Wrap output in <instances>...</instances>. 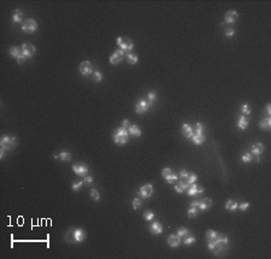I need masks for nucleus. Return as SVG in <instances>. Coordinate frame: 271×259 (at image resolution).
Returning a JSON list of instances; mask_svg holds the SVG:
<instances>
[{"label": "nucleus", "mask_w": 271, "mask_h": 259, "mask_svg": "<svg viewBox=\"0 0 271 259\" xmlns=\"http://www.w3.org/2000/svg\"><path fill=\"white\" fill-rule=\"evenodd\" d=\"M182 241H183L184 245H192V243H194V242L197 241V239H195L192 234H189L188 236H186L184 239H182Z\"/></svg>", "instance_id": "obj_30"}, {"label": "nucleus", "mask_w": 271, "mask_h": 259, "mask_svg": "<svg viewBox=\"0 0 271 259\" xmlns=\"http://www.w3.org/2000/svg\"><path fill=\"white\" fill-rule=\"evenodd\" d=\"M26 60H27V58H26L23 54H21V56L17 58V63H18V64H24Z\"/></svg>", "instance_id": "obj_47"}, {"label": "nucleus", "mask_w": 271, "mask_h": 259, "mask_svg": "<svg viewBox=\"0 0 271 259\" xmlns=\"http://www.w3.org/2000/svg\"><path fill=\"white\" fill-rule=\"evenodd\" d=\"M190 233H189V230L188 229H186V228H181V229H178L177 230V235L181 237V239H184L186 236H188Z\"/></svg>", "instance_id": "obj_32"}, {"label": "nucleus", "mask_w": 271, "mask_h": 259, "mask_svg": "<svg viewBox=\"0 0 271 259\" xmlns=\"http://www.w3.org/2000/svg\"><path fill=\"white\" fill-rule=\"evenodd\" d=\"M204 189L203 187H200V186H197L195 183H193V185H190L189 187H188V189H187V194L188 195H190V196H197V195H199V194H201L203 193Z\"/></svg>", "instance_id": "obj_14"}, {"label": "nucleus", "mask_w": 271, "mask_h": 259, "mask_svg": "<svg viewBox=\"0 0 271 259\" xmlns=\"http://www.w3.org/2000/svg\"><path fill=\"white\" fill-rule=\"evenodd\" d=\"M241 112H242L243 116H247V115L251 113V107H249L247 104H243V105L241 106Z\"/></svg>", "instance_id": "obj_39"}, {"label": "nucleus", "mask_w": 271, "mask_h": 259, "mask_svg": "<svg viewBox=\"0 0 271 259\" xmlns=\"http://www.w3.org/2000/svg\"><path fill=\"white\" fill-rule=\"evenodd\" d=\"M189 186H190V185H188L187 182H184L183 180H181V181L175 186V191H176L177 193H184V192H187V189H188Z\"/></svg>", "instance_id": "obj_17"}, {"label": "nucleus", "mask_w": 271, "mask_h": 259, "mask_svg": "<svg viewBox=\"0 0 271 259\" xmlns=\"http://www.w3.org/2000/svg\"><path fill=\"white\" fill-rule=\"evenodd\" d=\"M5 151H6V150H5V148H2V147H1V151H0V158H1V159H2V158H4V153H5Z\"/></svg>", "instance_id": "obj_53"}, {"label": "nucleus", "mask_w": 271, "mask_h": 259, "mask_svg": "<svg viewBox=\"0 0 271 259\" xmlns=\"http://www.w3.org/2000/svg\"><path fill=\"white\" fill-rule=\"evenodd\" d=\"M125 57H127V59H128V63L132 65L136 64L137 62H139V57L135 56V54H133V53H125Z\"/></svg>", "instance_id": "obj_29"}, {"label": "nucleus", "mask_w": 271, "mask_h": 259, "mask_svg": "<svg viewBox=\"0 0 271 259\" xmlns=\"http://www.w3.org/2000/svg\"><path fill=\"white\" fill-rule=\"evenodd\" d=\"M152 193H153V186H152L151 183L143 185L142 187H140V189H139V192H137V194L140 195L141 198H143V199L149 198V196L152 195Z\"/></svg>", "instance_id": "obj_11"}, {"label": "nucleus", "mask_w": 271, "mask_h": 259, "mask_svg": "<svg viewBox=\"0 0 271 259\" xmlns=\"http://www.w3.org/2000/svg\"><path fill=\"white\" fill-rule=\"evenodd\" d=\"M266 113H268V116H270L271 115V105L270 104L266 105Z\"/></svg>", "instance_id": "obj_52"}, {"label": "nucleus", "mask_w": 271, "mask_h": 259, "mask_svg": "<svg viewBox=\"0 0 271 259\" xmlns=\"http://www.w3.org/2000/svg\"><path fill=\"white\" fill-rule=\"evenodd\" d=\"M22 54L28 59V58H32L33 56L35 54V52H36V48H35V46L33 43H30V42H24L23 45H22Z\"/></svg>", "instance_id": "obj_8"}, {"label": "nucleus", "mask_w": 271, "mask_h": 259, "mask_svg": "<svg viewBox=\"0 0 271 259\" xmlns=\"http://www.w3.org/2000/svg\"><path fill=\"white\" fill-rule=\"evenodd\" d=\"M187 175H188V171H186V170H181V171H180V177H181V178H186Z\"/></svg>", "instance_id": "obj_50"}, {"label": "nucleus", "mask_w": 271, "mask_h": 259, "mask_svg": "<svg viewBox=\"0 0 271 259\" xmlns=\"http://www.w3.org/2000/svg\"><path fill=\"white\" fill-rule=\"evenodd\" d=\"M12 19H13V22H16V23H21V22L23 21V12H22V10L16 9L15 12H13Z\"/></svg>", "instance_id": "obj_23"}, {"label": "nucleus", "mask_w": 271, "mask_h": 259, "mask_svg": "<svg viewBox=\"0 0 271 259\" xmlns=\"http://www.w3.org/2000/svg\"><path fill=\"white\" fill-rule=\"evenodd\" d=\"M182 134L186 136V137H188V139H192V136L194 135V133H193V127L192 126H189V124H183L182 126Z\"/></svg>", "instance_id": "obj_20"}, {"label": "nucleus", "mask_w": 271, "mask_h": 259, "mask_svg": "<svg viewBox=\"0 0 271 259\" xmlns=\"http://www.w3.org/2000/svg\"><path fill=\"white\" fill-rule=\"evenodd\" d=\"M170 174H172V171H171V169H170V167H164V169H163V171H162V176H163L164 178H166Z\"/></svg>", "instance_id": "obj_44"}, {"label": "nucleus", "mask_w": 271, "mask_h": 259, "mask_svg": "<svg viewBox=\"0 0 271 259\" xmlns=\"http://www.w3.org/2000/svg\"><path fill=\"white\" fill-rule=\"evenodd\" d=\"M83 182H84V183H92V182H93V177H92V176H86V177L83 178Z\"/></svg>", "instance_id": "obj_48"}, {"label": "nucleus", "mask_w": 271, "mask_h": 259, "mask_svg": "<svg viewBox=\"0 0 271 259\" xmlns=\"http://www.w3.org/2000/svg\"><path fill=\"white\" fill-rule=\"evenodd\" d=\"M143 218H145L146 221H152V219L154 218V213H153V211H151V210L145 211V213H143Z\"/></svg>", "instance_id": "obj_35"}, {"label": "nucleus", "mask_w": 271, "mask_h": 259, "mask_svg": "<svg viewBox=\"0 0 271 259\" xmlns=\"http://www.w3.org/2000/svg\"><path fill=\"white\" fill-rule=\"evenodd\" d=\"M0 146L2 148H5L6 151H12L16 148L17 146V141H16V137L13 136H9V135H5L1 137L0 140Z\"/></svg>", "instance_id": "obj_5"}, {"label": "nucleus", "mask_w": 271, "mask_h": 259, "mask_svg": "<svg viewBox=\"0 0 271 259\" xmlns=\"http://www.w3.org/2000/svg\"><path fill=\"white\" fill-rule=\"evenodd\" d=\"M130 124H129V121L128 119H124L123 121V123H122V127H124V128H127V127H129Z\"/></svg>", "instance_id": "obj_51"}, {"label": "nucleus", "mask_w": 271, "mask_h": 259, "mask_svg": "<svg viewBox=\"0 0 271 259\" xmlns=\"http://www.w3.org/2000/svg\"><path fill=\"white\" fill-rule=\"evenodd\" d=\"M141 206H142V200L140 198H135L133 200V209L134 210H139Z\"/></svg>", "instance_id": "obj_37"}, {"label": "nucleus", "mask_w": 271, "mask_h": 259, "mask_svg": "<svg viewBox=\"0 0 271 259\" xmlns=\"http://www.w3.org/2000/svg\"><path fill=\"white\" fill-rule=\"evenodd\" d=\"M198 216V207H192L188 210V217L189 218H195Z\"/></svg>", "instance_id": "obj_33"}, {"label": "nucleus", "mask_w": 271, "mask_h": 259, "mask_svg": "<svg viewBox=\"0 0 271 259\" xmlns=\"http://www.w3.org/2000/svg\"><path fill=\"white\" fill-rule=\"evenodd\" d=\"M72 170H74V172H75L76 175H78V176L82 177V178H84L86 176H88V172H89L88 166L84 165V164H75V165L72 166Z\"/></svg>", "instance_id": "obj_9"}, {"label": "nucleus", "mask_w": 271, "mask_h": 259, "mask_svg": "<svg viewBox=\"0 0 271 259\" xmlns=\"http://www.w3.org/2000/svg\"><path fill=\"white\" fill-rule=\"evenodd\" d=\"M149 230H151V233L152 234H156V235H158V234H162L163 233V226L159 223V222H153L152 224H151V227H149Z\"/></svg>", "instance_id": "obj_19"}, {"label": "nucleus", "mask_w": 271, "mask_h": 259, "mask_svg": "<svg viewBox=\"0 0 271 259\" xmlns=\"http://www.w3.org/2000/svg\"><path fill=\"white\" fill-rule=\"evenodd\" d=\"M252 159H253V156H252V153H245V154L242 156V158H241V161H242L243 163L252 162Z\"/></svg>", "instance_id": "obj_41"}, {"label": "nucleus", "mask_w": 271, "mask_h": 259, "mask_svg": "<svg viewBox=\"0 0 271 259\" xmlns=\"http://www.w3.org/2000/svg\"><path fill=\"white\" fill-rule=\"evenodd\" d=\"M86 239V231L81 228L69 229L65 234V240L71 243H80Z\"/></svg>", "instance_id": "obj_2"}, {"label": "nucleus", "mask_w": 271, "mask_h": 259, "mask_svg": "<svg viewBox=\"0 0 271 259\" xmlns=\"http://www.w3.org/2000/svg\"><path fill=\"white\" fill-rule=\"evenodd\" d=\"M124 56H125V52H123L122 50H117V51H115L112 54H111V57H110V64L112 65H116L118 64V63H121L122 62V59L124 58Z\"/></svg>", "instance_id": "obj_10"}, {"label": "nucleus", "mask_w": 271, "mask_h": 259, "mask_svg": "<svg viewBox=\"0 0 271 259\" xmlns=\"http://www.w3.org/2000/svg\"><path fill=\"white\" fill-rule=\"evenodd\" d=\"M181 242H182V239L176 234H172V235H170L169 237H168V243H169L170 247H172V248H176V247H178L180 245H181Z\"/></svg>", "instance_id": "obj_15"}, {"label": "nucleus", "mask_w": 271, "mask_h": 259, "mask_svg": "<svg viewBox=\"0 0 271 259\" xmlns=\"http://www.w3.org/2000/svg\"><path fill=\"white\" fill-rule=\"evenodd\" d=\"M184 182H187L188 185H193V183H195L197 182V180H198V176L195 175V174H190V172H188V175H187V177L186 178H182Z\"/></svg>", "instance_id": "obj_27"}, {"label": "nucleus", "mask_w": 271, "mask_h": 259, "mask_svg": "<svg viewBox=\"0 0 271 259\" xmlns=\"http://www.w3.org/2000/svg\"><path fill=\"white\" fill-rule=\"evenodd\" d=\"M128 133H129V135H132V136L139 137V136L141 135V129H140L137 126H135V124H132V126L128 127Z\"/></svg>", "instance_id": "obj_21"}, {"label": "nucleus", "mask_w": 271, "mask_h": 259, "mask_svg": "<svg viewBox=\"0 0 271 259\" xmlns=\"http://www.w3.org/2000/svg\"><path fill=\"white\" fill-rule=\"evenodd\" d=\"M248 207H249V202H242V204L238 205V209L242 210V211H246Z\"/></svg>", "instance_id": "obj_45"}, {"label": "nucleus", "mask_w": 271, "mask_h": 259, "mask_svg": "<svg viewBox=\"0 0 271 259\" xmlns=\"http://www.w3.org/2000/svg\"><path fill=\"white\" fill-rule=\"evenodd\" d=\"M113 140H115V143L118 145V146L125 145L129 141V133H128V129L124 128V127L118 128V129L116 130L115 135H113Z\"/></svg>", "instance_id": "obj_3"}, {"label": "nucleus", "mask_w": 271, "mask_h": 259, "mask_svg": "<svg viewBox=\"0 0 271 259\" xmlns=\"http://www.w3.org/2000/svg\"><path fill=\"white\" fill-rule=\"evenodd\" d=\"M147 100H148L151 104H153V102L157 100V93H156V92H148V94H147Z\"/></svg>", "instance_id": "obj_40"}, {"label": "nucleus", "mask_w": 271, "mask_h": 259, "mask_svg": "<svg viewBox=\"0 0 271 259\" xmlns=\"http://www.w3.org/2000/svg\"><path fill=\"white\" fill-rule=\"evenodd\" d=\"M91 198H92V200L93 201H99L100 200V194H99V192L97 191V189H92L91 191Z\"/></svg>", "instance_id": "obj_34"}, {"label": "nucleus", "mask_w": 271, "mask_h": 259, "mask_svg": "<svg viewBox=\"0 0 271 259\" xmlns=\"http://www.w3.org/2000/svg\"><path fill=\"white\" fill-rule=\"evenodd\" d=\"M116 42H117V45L121 47V50H122L123 52H125V53H129V52L134 48V43H133V41H132L129 37H127V36H119V37H117Z\"/></svg>", "instance_id": "obj_4"}, {"label": "nucleus", "mask_w": 271, "mask_h": 259, "mask_svg": "<svg viewBox=\"0 0 271 259\" xmlns=\"http://www.w3.org/2000/svg\"><path fill=\"white\" fill-rule=\"evenodd\" d=\"M199 204H200V199H197V200L192 201L190 206H192V207H199Z\"/></svg>", "instance_id": "obj_49"}, {"label": "nucleus", "mask_w": 271, "mask_h": 259, "mask_svg": "<svg viewBox=\"0 0 271 259\" xmlns=\"http://www.w3.org/2000/svg\"><path fill=\"white\" fill-rule=\"evenodd\" d=\"M36 30H37V23H36L35 19L28 18V19L23 21V23H22V32L32 34V33L36 32Z\"/></svg>", "instance_id": "obj_6"}, {"label": "nucleus", "mask_w": 271, "mask_h": 259, "mask_svg": "<svg viewBox=\"0 0 271 259\" xmlns=\"http://www.w3.org/2000/svg\"><path fill=\"white\" fill-rule=\"evenodd\" d=\"M259 127L264 130H270L271 128V118L270 117H266L265 119H262L259 122Z\"/></svg>", "instance_id": "obj_25"}, {"label": "nucleus", "mask_w": 271, "mask_h": 259, "mask_svg": "<svg viewBox=\"0 0 271 259\" xmlns=\"http://www.w3.org/2000/svg\"><path fill=\"white\" fill-rule=\"evenodd\" d=\"M247 126H248V119H247V117L246 116H241L240 118H238V122H237V127L240 128V129L245 130L247 128Z\"/></svg>", "instance_id": "obj_26"}, {"label": "nucleus", "mask_w": 271, "mask_h": 259, "mask_svg": "<svg viewBox=\"0 0 271 259\" xmlns=\"http://www.w3.org/2000/svg\"><path fill=\"white\" fill-rule=\"evenodd\" d=\"M211 206H212V200H211L210 198L200 199V204H199V209H200V210L206 211V210H208Z\"/></svg>", "instance_id": "obj_18"}, {"label": "nucleus", "mask_w": 271, "mask_h": 259, "mask_svg": "<svg viewBox=\"0 0 271 259\" xmlns=\"http://www.w3.org/2000/svg\"><path fill=\"white\" fill-rule=\"evenodd\" d=\"M165 180H166V182H169V183H175V182L178 180V176H177L176 174H173V172H172V174H170V175L166 177V178H165Z\"/></svg>", "instance_id": "obj_38"}, {"label": "nucleus", "mask_w": 271, "mask_h": 259, "mask_svg": "<svg viewBox=\"0 0 271 259\" xmlns=\"http://www.w3.org/2000/svg\"><path fill=\"white\" fill-rule=\"evenodd\" d=\"M151 106H152V104H151L148 100H146V99H140V100L137 101V104H136V106H135L136 113L142 115V113L147 112V111L149 110V107H151Z\"/></svg>", "instance_id": "obj_7"}, {"label": "nucleus", "mask_w": 271, "mask_h": 259, "mask_svg": "<svg viewBox=\"0 0 271 259\" xmlns=\"http://www.w3.org/2000/svg\"><path fill=\"white\" fill-rule=\"evenodd\" d=\"M234 35H235V30H234V29L230 28V29H227V30H225V36H227V37H232V36H234Z\"/></svg>", "instance_id": "obj_46"}, {"label": "nucleus", "mask_w": 271, "mask_h": 259, "mask_svg": "<svg viewBox=\"0 0 271 259\" xmlns=\"http://www.w3.org/2000/svg\"><path fill=\"white\" fill-rule=\"evenodd\" d=\"M238 18V13L235 10H229L224 16V23H234Z\"/></svg>", "instance_id": "obj_16"}, {"label": "nucleus", "mask_w": 271, "mask_h": 259, "mask_svg": "<svg viewBox=\"0 0 271 259\" xmlns=\"http://www.w3.org/2000/svg\"><path fill=\"white\" fill-rule=\"evenodd\" d=\"M229 243V239L225 235H222L218 233L217 237L213 240H207V245H208V250L212 251L214 254L221 256L222 253L225 252L227 247Z\"/></svg>", "instance_id": "obj_1"}, {"label": "nucleus", "mask_w": 271, "mask_h": 259, "mask_svg": "<svg viewBox=\"0 0 271 259\" xmlns=\"http://www.w3.org/2000/svg\"><path fill=\"white\" fill-rule=\"evenodd\" d=\"M237 207H238V204L234 200H228L227 204H225V209L228 211H235Z\"/></svg>", "instance_id": "obj_28"}, {"label": "nucleus", "mask_w": 271, "mask_h": 259, "mask_svg": "<svg viewBox=\"0 0 271 259\" xmlns=\"http://www.w3.org/2000/svg\"><path fill=\"white\" fill-rule=\"evenodd\" d=\"M83 181H80V182H75L74 185H72V191H75V192H77V191H80L81 189V187L83 186Z\"/></svg>", "instance_id": "obj_43"}, {"label": "nucleus", "mask_w": 271, "mask_h": 259, "mask_svg": "<svg viewBox=\"0 0 271 259\" xmlns=\"http://www.w3.org/2000/svg\"><path fill=\"white\" fill-rule=\"evenodd\" d=\"M93 65L91 62H87V60H84V62H82L81 64H80V72H81V75L82 76H88V75H92L93 74Z\"/></svg>", "instance_id": "obj_12"}, {"label": "nucleus", "mask_w": 271, "mask_h": 259, "mask_svg": "<svg viewBox=\"0 0 271 259\" xmlns=\"http://www.w3.org/2000/svg\"><path fill=\"white\" fill-rule=\"evenodd\" d=\"M252 154L254 156V159L256 162H259V156L264 152V145L260 143V142H257V143H253L252 145Z\"/></svg>", "instance_id": "obj_13"}, {"label": "nucleus", "mask_w": 271, "mask_h": 259, "mask_svg": "<svg viewBox=\"0 0 271 259\" xmlns=\"http://www.w3.org/2000/svg\"><path fill=\"white\" fill-rule=\"evenodd\" d=\"M59 159L63 161V162H69V161L71 159V154H70L69 152H62V153L59 154Z\"/></svg>", "instance_id": "obj_36"}, {"label": "nucleus", "mask_w": 271, "mask_h": 259, "mask_svg": "<svg viewBox=\"0 0 271 259\" xmlns=\"http://www.w3.org/2000/svg\"><path fill=\"white\" fill-rule=\"evenodd\" d=\"M193 133L194 134H201L203 133V124L201 123H197L193 128Z\"/></svg>", "instance_id": "obj_42"}, {"label": "nucleus", "mask_w": 271, "mask_h": 259, "mask_svg": "<svg viewBox=\"0 0 271 259\" xmlns=\"http://www.w3.org/2000/svg\"><path fill=\"white\" fill-rule=\"evenodd\" d=\"M92 77H93V81H94V82H101V80H102V75H101V72H100L99 70L93 71Z\"/></svg>", "instance_id": "obj_31"}, {"label": "nucleus", "mask_w": 271, "mask_h": 259, "mask_svg": "<svg viewBox=\"0 0 271 259\" xmlns=\"http://www.w3.org/2000/svg\"><path fill=\"white\" fill-rule=\"evenodd\" d=\"M205 140H206V137H205L203 133L201 134H194L192 136V141L194 142V145H201V143H204Z\"/></svg>", "instance_id": "obj_22"}, {"label": "nucleus", "mask_w": 271, "mask_h": 259, "mask_svg": "<svg viewBox=\"0 0 271 259\" xmlns=\"http://www.w3.org/2000/svg\"><path fill=\"white\" fill-rule=\"evenodd\" d=\"M9 53H10L11 57H13V58H18V57L22 54V48L17 47V46H13V47H11V48L9 50Z\"/></svg>", "instance_id": "obj_24"}]
</instances>
